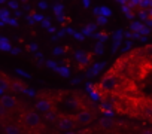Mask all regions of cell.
<instances>
[{"label": "cell", "mask_w": 152, "mask_h": 134, "mask_svg": "<svg viewBox=\"0 0 152 134\" xmlns=\"http://www.w3.org/2000/svg\"><path fill=\"white\" fill-rule=\"evenodd\" d=\"M118 85H119V78H118L116 75H113V73L106 75V76L102 79V82H100V88H102L104 92H112V91H115V90L118 88Z\"/></svg>", "instance_id": "cell-1"}, {"label": "cell", "mask_w": 152, "mask_h": 134, "mask_svg": "<svg viewBox=\"0 0 152 134\" xmlns=\"http://www.w3.org/2000/svg\"><path fill=\"white\" fill-rule=\"evenodd\" d=\"M24 124L28 128H36L40 125V116L36 113V110H28L24 113Z\"/></svg>", "instance_id": "cell-2"}, {"label": "cell", "mask_w": 152, "mask_h": 134, "mask_svg": "<svg viewBox=\"0 0 152 134\" xmlns=\"http://www.w3.org/2000/svg\"><path fill=\"white\" fill-rule=\"evenodd\" d=\"M75 125V119L70 116H60L57 121V127L58 130H64L67 133V130H72V127Z\"/></svg>", "instance_id": "cell-3"}, {"label": "cell", "mask_w": 152, "mask_h": 134, "mask_svg": "<svg viewBox=\"0 0 152 134\" xmlns=\"http://www.w3.org/2000/svg\"><path fill=\"white\" fill-rule=\"evenodd\" d=\"M75 118H76V122H79V124H84V125H85V124H90V122L93 121L94 116H93V113H91L90 110L84 109V110H81L78 115H76Z\"/></svg>", "instance_id": "cell-4"}, {"label": "cell", "mask_w": 152, "mask_h": 134, "mask_svg": "<svg viewBox=\"0 0 152 134\" xmlns=\"http://www.w3.org/2000/svg\"><path fill=\"white\" fill-rule=\"evenodd\" d=\"M75 60L78 61V64H79L81 67H84V66H87V64L90 63V54L79 49V51L75 52Z\"/></svg>", "instance_id": "cell-5"}, {"label": "cell", "mask_w": 152, "mask_h": 134, "mask_svg": "<svg viewBox=\"0 0 152 134\" xmlns=\"http://www.w3.org/2000/svg\"><path fill=\"white\" fill-rule=\"evenodd\" d=\"M17 106V98L11 94H5L2 95V107L6 110V109H14Z\"/></svg>", "instance_id": "cell-6"}, {"label": "cell", "mask_w": 152, "mask_h": 134, "mask_svg": "<svg viewBox=\"0 0 152 134\" xmlns=\"http://www.w3.org/2000/svg\"><path fill=\"white\" fill-rule=\"evenodd\" d=\"M36 110L43 112V113L51 112L52 110V101H49V100H39L36 103Z\"/></svg>", "instance_id": "cell-7"}, {"label": "cell", "mask_w": 152, "mask_h": 134, "mask_svg": "<svg viewBox=\"0 0 152 134\" xmlns=\"http://www.w3.org/2000/svg\"><path fill=\"white\" fill-rule=\"evenodd\" d=\"M104 66H106V63H99V64H94V66H93V69H91L90 72H87V78H93V76H96V75L100 72V69H103Z\"/></svg>", "instance_id": "cell-8"}, {"label": "cell", "mask_w": 152, "mask_h": 134, "mask_svg": "<svg viewBox=\"0 0 152 134\" xmlns=\"http://www.w3.org/2000/svg\"><path fill=\"white\" fill-rule=\"evenodd\" d=\"M99 124H100L102 128H106L107 130V128H110L113 125V118L112 116H103V118H100V122Z\"/></svg>", "instance_id": "cell-9"}, {"label": "cell", "mask_w": 152, "mask_h": 134, "mask_svg": "<svg viewBox=\"0 0 152 134\" xmlns=\"http://www.w3.org/2000/svg\"><path fill=\"white\" fill-rule=\"evenodd\" d=\"M96 28H97V23H91L82 30V34L84 36H93L96 33Z\"/></svg>", "instance_id": "cell-10"}, {"label": "cell", "mask_w": 152, "mask_h": 134, "mask_svg": "<svg viewBox=\"0 0 152 134\" xmlns=\"http://www.w3.org/2000/svg\"><path fill=\"white\" fill-rule=\"evenodd\" d=\"M0 49L2 51H11L12 52V46H11V43H9V40L6 39V37H0Z\"/></svg>", "instance_id": "cell-11"}, {"label": "cell", "mask_w": 152, "mask_h": 134, "mask_svg": "<svg viewBox=\"0 0 152 134\" xmlns=\"http://www.w3.org/2000/svg\"><path fill=\"white\" fill-rule=\"evenodd\" d=\"M8 88H9V84H8V81H6V76L3 75V76H2V81H0V94L5 95Z\"/></svg>", "instance_id": "cell-12"}, {"label": "cell", "mask_w": 152, "mask_h": 134, "mask_svg": "<svg viewBox=\"0 0 152 134\" xmlns=\"http://www.w3.org/2000/svg\"><path fill=\"white\" fill-rule=\"evenodd\" d=\"M130 28L133 33H140V30L143 28V23H139V21H134L130 24Z\"/></svg>", "instance_id": "cell-13"}, {"label": "cell", "mask_w": 152, "mask_h": 134, "mask_svg": "<svg viewBox=\"0 0 152 134\" xmlns=\"http://www.w3.org/2000/svg\"><path fill=\"white\" fill-rule=\"evenodd\" d=\"M57 118H58V116H57V113H55L54 110H51V112L45 113V119H46L48 122H54V121H58Z\"/></svg>", "instance_id": "cell-14"}, {"label": "cell", "mask_w": 152, "mask_h": 134, "mask_svg": "<svg viewBox=\"0 0 152 134\" xmlns=\"http://www.w3.org/2000/svg\"><path fill=\"white\" fill-rule=\"evenodd\" d=\"M5 133L6 134H20V128L15 127V125H8L5 128Z\"/></svg>", "instance_id": "cell-15"}, {"label": "cell", "mask_w": 152, "mask_h": 134, "mask_svg": "<svg viewBox=\"0 0 152 134\" xmlns=\"http://www.w3.org/2000/svg\"><path fill=\"white\" fill-rule=\"evenodd\" d=\"M9 20V11L6 9V8H3V9H0V21H3V23H6Z\"/></svg>", "instance_id": "cell-16"}, {"label": "cell", "mask_w": 152, "mask_h": 134, "mask_svg": "<svg viewBox=\"0 0 152 134\" xmlns=\"http://www.w3.org/2000/svg\"><path fill=\"white\" fill-rule=\"evenodd\" d=\"M11 88H12L14 91H20V92H24V91H26V88H24L18 81H14V82H12V85H11Z\"/></svg>", "instance_id": "cell-17"}, {"label": "cell", "mask_w": 152, "mask_h": 134, "mask_svg": "<svg viewBox=\"0 0 152 134\" xmlns=\"http://www.w3.org/2000/svg\"><path fill=\"white\" fill-rule=\"evenodd\" d=\"M54 14H55L57 18L63 15V5H61V3H55V5H54Z\"/></svg>", "instance_id": "cell-18"}, {"label": "cell", "mask_w": 152, "mask_h": 134, "mask_svg": "<svg viewBox=\"0 0 152 134\" xmlns=\"http://www.w3.org/2000/svg\"><path fill=\"white\" fill-rule=\"evenodd\" d=\"M143 115L149 119H152V104H148L143 107Z\"/></svg>", "instance_id": "cell-19"}, {"label": "cell", "mask_w": 152, "mask_h": 134, "mask_svg": "<svg viewBox=\"0 0 152 134\" xmlns=\"http://www.w3.org/2000/svg\"><path fill=\"white\" fill-rule=\"evenodd\" d=\"M57 73H60L63 78H69V76H70V72H69L67 67H60V69L57 70Z\"/></svg>", "instance_id": "cell-20"}, {"label": "cell", "mask_w": 152, "mask_h": 134, "mask_svg": "<svg viewBox=\"0 0 152 134\" xmlns=\"http://www.w3.org/2000/svg\"><path fill=\"white\" fill-rule=\"evenodd\" d=\"M94 52H96L97 55H103L104 49H103V43H102V42H99V43L94 46Z\"/></svg>", "instance_id": "cell-21"}, {"label": "cell", "mask_w": 152, "mask_h": 134, "mask_svg": "<svg viewBox=\"0 0 152 134\" xmlns=\"http://www.w3.org/2000/svg\"><path fill=\"white\" fill-rule=\"evenodd\" d=\"M67 104H69L70 107H73V109L79 107V101L76 100V98H69V100H67Z\"/></svg>", "instance_id": "cell-22"}, {"label": "cell", "mask_w": 152, "mask_h": 134, "mask_svg": "<svg viewBox=\"0 0 152 134\" xmlns=\"http://www.w3.org/2000/svg\"><path fill=\"white\" fill-rule=\"evenodd\" d=\"M100 9H102V17H106V18H107V17L112 15V12H110V9H109L107 6H102Z\"/></svg>", "instance_id": "cell-23"}, {"label": "cell", "mask_w": 152, "mask_h": 134, "mask_svg": "<svg viewBox=\"0 0 152 134\" xmlns=\"http://www.w3.org/2000/svg\"><path fill=\"white\" fill-rule=\"evenodd\" d=\"M8 6H9L11 9H15V11H18L20 2H15V0H11V2H8Z\"/></svg>", "instance_id": "cell-24"}, {"label": "cell", "mask_w": 152, "mask_h": 134, "mask_svg": "<svg viewBox=\"0 0 152 134\" xmlns=\"http://www.w3.org/2000/svg\"><path fill=\"white\" fill-rule=\"evenodd\" d=\"M143 52H145V55H146L148 58H152V45H148Z\"/></svg>", "instance_id": "cell-25"}, {"label": "cell", "mask_w": 152, "mask_h": 134, "mask_svg": "<svg viewBox=\"0 0 152 134\" xmlns=\"http://www.w3.org/2000/svg\"><path fill=\"white\" fill-rule=\"evenodd\" d=\"M148 15H149V14H148L146 11H143V9H142V11H139V17H140V20H143L145 23L148 21V20H146V18H148Z\"/></svg>", "instance_id": "cell-26"}, {"label": "cell", "mask_w": 152, "mask_h": 134, "mask_svg": "<svg viewBox=\"0 0 152 134\" xmlns=\"http://www.w3.org/2000/svg\"><path fill=\"white\" fill-rule=\"evenodd\" d=\"M106 23H107V18H106V17H102V15L97 17V24H99V25H104Z\"/></svg>", "instance_id": "cell-27"}, {"label": "cell", "mask_w": 152, "mask_h": 134, "mask_svg": "<svg viewBox=\"0 0 152 134\" xmlns=\"http://www.w3.org/2000/svg\"><path fill=\"white\" fill-rule=\"evenodd\" d=\"M42 27L49 30V28H51V20H49V18H45V20L42 21Z\"/></svg>", "instance_id": "cell-28"}, {"label": "cell", "mask_w": 152, "mask_h": 134, "mask_svg": "<svg viewBox=\"0 0 152 134\" xmlns=\"http://www.w3.org/2000/svg\"><path fill=\"white\" fill-rule=\"evenodd\" d=\"M27 23H28L30 25H33V24L36 23V18H34V14H30V15H27Z\"/></svg>", "instance_id": "cell-29"}, {"label": "cell", "mask_w": 152, "mask_h": 134, "mask_svg": "<svg viewBox=\"0 0 152 134\" xmlns=\"http://www.w3.org/2000/svg\"><path fill=\"white\" fill-rule=\"evenodd\" d=\"M46 66H48V67H51V69H54L55 72H57V70L60 69V67H58V66H57V64H55L54 61H46Z\"/></svg>", "instance_id": "cell-30"}, {"label": "cell", "mask_w": 152, "mask_h": 134, "mask_svg": "<svg viewBox=\"0 0 152 134\" xmlns=\"http://www.w3.org/2000/svg\"><path fill=\"white\" fill-rule=\"evenodd\" d=\"M37 49H39L37 43H30V45H28V51H30V52H37Z\"/></svg>", "instance_id": "cell-31"}, {"label": "cell", "mask_w": 152, "mask_h": 134, "mask_svg": "<svg viewBox=\"0 0 152 134\" xmlns=\"http://www.w3.org/2000/svg\"><path fill=\"white\" fill-rule=\"evenodd\" d=\"M139 6L143 9V8H148L149 6V2H148V0H142V2H139Z\"/></svg>", "instance_id": "cell-32"}, {"label": "cell", "mask_w": 152, "mask_h": 134, "mask_svg": "<svg viewBox=\"0 0 152 134\" xmlns=\"http://www.w3.org/2000/svg\"><path fill=\"white\" fill-rule=\"evenodd\" d=\"M6 23H8V24H11V25H14V27H17V25H18V23H17V20H15V18H9Z\"/></svg>", "instance_id": "cell-33"}, {"label": "cell", "mask_w": 152, "mask_h": 134, "mask_svg": "<svg viewBox=\"0 0 152 134\" xmlns=\"http://www.w3.org/2000/svg\"><path fill=\"white\" fill-rule=\"evenodd\" d=\"M15 70H17V73H20V75H23V76H24V78H27V79H30V75H28V73H26V72H23L21 69H15Z\"/></svg>", "instance_id": "cell-34"}, {"label": "cell", "mask_w": 152, "mask_h": 134, "mask_svg": "<svg viewBox=\"0 0 152 134\" xmlns=\"http://www.w3.org/2000/svg\"><path fill=\"white\" fill-rule=\"evenodd\" d=\"M73 36H75L76 39H78V40H84V37H85V36H84L82 33H78V31H76V33H75Z\"/></svg>", "instance_id": "cell-35"}, {"label": "cell", "mask_w": 152, "mask_h": 134, "mask_svg": "<svg viewBox=\"0 0 152 134\" xmlns=\"http://www.w3.org/2000/svg\"><path fill=\"white\" fill-rule=\"evenodd\" d=\"M121 45V40H116V42H113V48H112V52H116V49H118V46Z\"/></svg>", "instance_id": "cell-36"}, {"label": "cell", "mask_w": 152, "mask_h": 134, "mask_svg": "<svg viewBox=\"0 0 152 134\" xmlns=\"http://www.w3.org/2000/svg\"><path fill=\"white\" fill-rule=\"evenodd\" d=\"M34 18H36V21H40V23L45 20V17H43V15H40V14H34Z\"/></svg>", "instance_id": "cell-37"}, {"label": "cell", "mask_w": 152, "mask_h": 134, "mask_svg": "<svg viewBox=\"0 0 152 134\" xmlns=\"http://www.w3.org/2000/svg\"><path fill=\"white\" fill-rule=\"evenodd\" d=\"M149 33H151V30H149L148 27H145V25H143V28L140 30V34H149Z\"/></svg>", "instance_id": "cell-38"}, {"label": "cell", "mask_w": 152, "mask_h": 134, "mask_svg": "<svg viewBox=\"0 0 152 134\" xmlns=\"http://www.w3.org/2000/svg\"><path fill=\"white\" fill-rule=\"evenodd\" d=\"M64 51H63V48H55L54 49V55H61Z\"/></svg>", "instance_id": "cell-39"}, {"label": "cell", "mask_w": 152, "mask_h": 134, "mask_svg": "<svg viewBox=\"0 0 152 134\" xmlns=\"http://www.w3.org/2000/svg\"><path fill=\"white\" fill-rule=\"evenodd\" d=\"M37 6H39L40 9H46V8H48V3H46V2H39Z\"/></svg>", "instance_id": "cell-40"}, {"label": "cell", "mask_w": 152, "mask_h": 134, "mask_svg": "<svg viewBox=\"0 0 152 134\" xmlns=\"http://www.w3.org/2000/svg\"><path fill=\"white\" fill-rule=\"evenodd\" d=\"M91 97H93L94 100H99V98H100V95H99V92H96V91H91Z\"/></svg>", "instance_id": "cell-41"}, {"label": "cell", "mask_w": 152, "mask_h": 134, "mask_svg": "<svg viewBox=\"0 0 152 134\" xmlns=\"http://www.w3.org/2000/svg\"><path fill=\"white\" fill-rule=\"evenodd\" d=\"M131 46H133V43H131V42H130V40H128V42H127V43H125V46H124V51H127V49H130V48H131Z\"/></svg>", "instance_id": "cell-42"}, {"label": "cell", "mask_w": 152, "mask_h": 134, "mask_svg": "<svg viewBox=\"0 0 152 134\" xmlns=\"http://www.w3.org/2000/svg\"><path fill=\"white\" fill-rule=\"evenodd\" d=\"M66 33H67V31H66V30H60V31H58V34H57V36H58V37H63V36H64V34H66Z\"/></svg>", "instance_id": "cell-43"}, {"label": "cell", "mask_w": 152, "mask_h": 134, "mask_svg": "<svg viewBox=\"0 0 152 134\" xmlns=\"http://www.w3.org/2000/svg\"><path fill=\"white\" fill-rule=\"evenodd\" d=\"M125 17H127L128 20H133V18H134V14H133V12H128V14H127Z\"/></svg>", "instance_id": "cell-44"}, {"label": "cell", "mask_w": 152, "mask_h": 134, "mask_svg": "<svg viewBox=\"0 0 152 134\" xmlns=\"http://www.w3.org/2000/svg\"><path fill=\"white\" fill-rule=\"evenodd\" d=\"M133 39H140L142 36H140V33H133V36H131Z\"/></svg>", "instance_id": "cell-45"}, {"label": "cell", "mask_w": 152, "mask_h": 134, "mask_svg": "<svg viewBox=\"0 0 152 134\" xmlns=\"http://www.w3.org/2000/svg\"><path fill=\"white\" fill-rule=\"evenodd\" d=\"M20 52H21V49H20V48H14V49H12V54H15V55H17V54H20Z\"/></svg>", "instance_id": "cell-46"}, {"label": "cell", "mask_w": 152, "mask_h": 134, "mask_svg": "<svg viewBox=\"0 0 152 134\" xmlns=\"http://www.w3.org/2000/svg\"><path fill=\"white\" fill-rule=\"evenodd\" d=\"M140 134H152V130H143Z\"/></svg>", "instance_id": "cell-47"}, {"label": "cell", "mask_w": 152, "mask_h": 134, "mask_svg": "<svg viewBox=\"0 0 152 134\" xmlns=\"http://www.w3.org/2000/svg\"><path fill=\"white\" fill-rule=\"evenodd\" d=\"M145 24H146V25H149V27H152V18H151V20H148Z\"/></svg>", "instance_id": "cell-48"}, {"label": "cell", "mask_w": 152, "mask_h": 134, "mask_svg": "<svg viewBox=\"0 0 152 134\" xmlns=\"http://www.w3.org/2000/svg\"><path fill=\"white\" fill-rule=\"evenodd\" d=\"M15 15H17V17H21V15H23V12L18 9V11H15Z\"/></svg>", "instance_id": "cell-49"}, {"label": "cell", "mask_w": 152, "mask_h": 134, "mask_svg": "<svg viewBox=\"0 0 152 134\" xmlns=\"http://www.w3.org/2000/svg\"><path fill=\"white\" fill-rule=\"evenodd\" d=\"M124 36H125V37H131V36H133V33H130V31H127V33H124Z\"/></svg>", "instance_id": "cell-50"}, {"label": "cell", "mask_w": 152, "mask_h": 134, "mask_svg": "<svg viewBox=\"0 0 152 134\" xmlns=\"http://www.w3.org/2000/svg\"><path fill=\"white\" fill-rule=\"evenodd\" d=\"M84 6H85V8H88V6H90V2H88V0H85V2H84Z\"/></svg>", "instance_id": "cell-51"}, {"label": "cell", "mask_w": 152, "mask_h": 134, "mask_svg": "<svg viewBox=\"0 0 152 134\" xmlns=\"http://www.w3.org/2000/svg\"><path fill=\"white\" fill-rule=\"evenodd\" d=\"M140 40H142V42H146V40H148V37H146V36H142V37H140Z\"/></svg>", "instance_id": "cell-52"}, {"label": "cell", "mask_w": 152, "mask_h": 134, "mask_svg": "<svg viewBox=\"0 0 152 134\" xmlns=\"http://www.w3.org/2000/svg\"><path fill=\"white\" fill-rule=\"evenodd\" d=\"M148 14H149V17L152 18V8H149V9H148Z\"/></svg>", "instance_id": "cell-53"}, {"label": "cell", "mask_w": 152, "mask_h": 134, "mask_svg": "<svg viewBox=\"0 0 152 134\" xmlns=\"http://www.w3.org/2000/svg\"><path fill=\"white\" fill-rule=\"evenodd\" d=\"M66 134H75V133H73V131H67Z\"/></svg>", "instance_id": "cell-54"}, {"label": "cell", "mask_w": 152, "mask_h": 134, "mask_svg": "<svg viewBox=\"0 0 152 134\" xmlns=\"http://www.w3.org/2000/svg\"><path fill=\"white\" fill-rule=\"evenodd\" d=\"M149 6H151V8H152V2H149Z\"/></svg>", "instance_id": "cell-55"}]
</instances>
